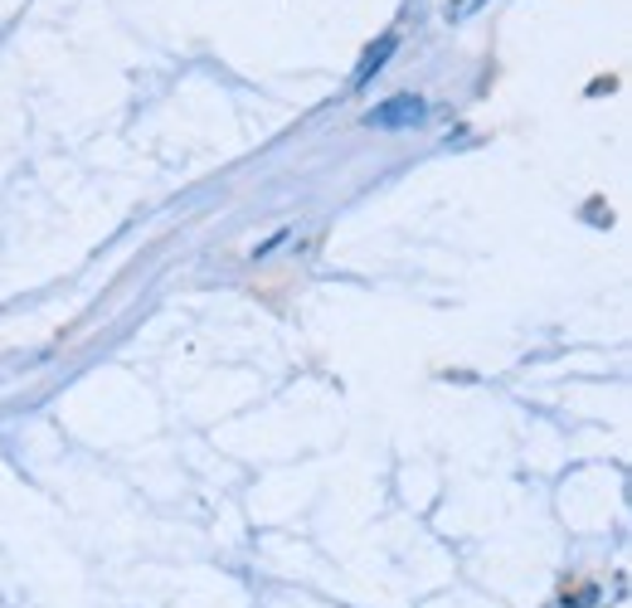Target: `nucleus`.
<instances>
[{
  "label": "nucleus",
  "mask_w": 632,
  "mask_h": 608,
  "mask_svg": "<svg viewBox=\"0 0 632 608\" xmlns=\"http://www.w3.org/2000/svg\"><path fill=\"white\" fill-rule=\"evenodd\" d=\"M424 122V98L419 93H394L385 103H375L365 112V127H380V132H404Z\"/></svg>",
  "instance_id": "obj_1"
},
{
  "label": "nucleus",
  "mask_w": 632,
  "mask_h": 608,
  "mask_svg": "<svg viewBox=\"0 0 632 608\" xmlns=\"http://www.w3.org/2000/svg\"><path fill=\"white\" fill-rule=\"evenodd\" d=\"M394 49H399V35H380L375 44H370L365 59H360V64H356V74H351V88H365L370 78H375V74L394 59Z\"/></svg>",
  "instance_id": "obj_2"
},
{
  "label": "nucleus",
  "mask_w": 632,
  "mask_h": 608,
  "mask_svg": "<svg viewBox=\"0 0 632 608\" xmlns=\"http://www.w3.org/2000/svg\"><path fill=\"white\" fill-rule=\"evenodd\" d=\"M487 0H448V20H467L472 10H482Z\"/></svg>",
  "instance_id": "obj_3"
},
{
  "label": "nucleus",
  "mask_w": 632,
  "mask_h": 608,
  "mask_svg": "<svg viewBox=\"0 0 632 608\" xmlns=\"http://www.w3.org/2000/svg\"><path fill=\"white\" fill-rule=\"evenodd\" d=\"M287 239H292V229H278L273 239H263V244H258V249H253V258H268V254H278V249H282V244H287Z\"/></svg>",
  "instance_id": "obj_4"
}]
</instances>
